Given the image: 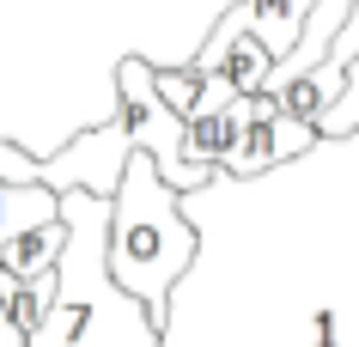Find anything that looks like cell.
Wrapping results in <instances>:
<instances>
[{
  "instance_id": "obj_11",
  "label": "cell",
  "mask_w": 359,
  "mask_h": 347,
  "mask_svg": "<svg viewBox=\"0 0 359 347\" xmlns=\"http://www.w3.org/2000/svg\"><path fill=\"white\" fill-rule=\"evenodd\" d=\"M317 135H323V140H347V135H359V55H353V67L341 74V97L317 116Z\"/></svg>"
},
{
  "instance_id": "obj_2",
  "label": "cell",
  "mask_w": 359,
  "mask_h": 347,
  "mask_svg": "<svg viewBox=\"0 0 359 347\" xmlns=\"http://www.w3.org/2000/svg\"><path fill=\"white\" fill-rule=\"evenodd\" d=\"M61 226L67 238L55 256V299L43 311V323L25 335V347H158V323L147 317V305H134L104 268L110 201L67 189Z\"/></svg>"
},
{
  "instance_id": "obj_7",
  "label": "cell",
  "mask_w": 359,
  "mask_h": 347,
  "mask_svg": "<svg viewBox=\"0 0 359 347\" xmlns=\"http://www.w3.org/2000/svg\"><path fill=\"white\" fill-rule=\"evenodd\" d=\"M311 6H317V0H238V6H226V19L238 25V31H250L274 61H286L299 49V37H304Z\"/></svg>"
},
{
  "instance_id": "obj_4",
  "label": "cell",
  "mask_w": 359,
  "mask_h": 347,
  "mask_svg": "<svg viewBox=\"0 0 359 347\" xmlns=\"http://www.w3.org/2000/svg\"><path fill=\"white\" fill-rule=\"evenodd\" d=\"M110 86H116V122H122V135H128V153H147L170 195L208 189L213 177L195 171V165H183V116L158 97V86H152V61L122 55Z\"/></svg>"
},
{
  "instance_id": "obj_6",
  "label": "cell",
  "mask_w": 359,
  "mask_h": 347,
  "mask_svg": "<svg viewBox=\"0 0 359 347\" xmlns=\"http://www.w3.org/2000/svg\"><path fill=\"white\" fill-rule=\"evenodd\" d=\"M274 116H280V104H274L268 92L231 104L238 135H231V153H226V165H219V177H262V171H274Z\"/></svg>"
},
{
  "instance_id": "obj_3",
  "label": "cell",
  "mask_w": 359,
  "mask_h": 347,
  "mask_svg": "<svg viewBox=\"0 0 359 347\" xmlns=\"http://www.w3.org/2000/svg\"><path fill=\"white\" fill-rule=\"evenodd\" d=\"M195 226L183 219V201L165 189L147 153H128L122 183L110 195V231H104V268L134 305H147L152 323H165L177 280L195 268Z\"/></svg>"
},
{
  "instance_id": "obj_13",
  "label": "cell",
  "mask_w": 359,
  "mask_h": 347,
  "mask_svg": "<svg viewBox=\"0 0 359 347\" xmlns=\"http://www.w3.org/2000/svg\"><path fill=\"white\" fill-rule=\"evenodd\" d=\"M311 147H317V128H304V122H292V116H274V165L311 153Z\"/></svg>"
},
{
  "instance_id": "obj_10",
  "label": "cell",
  "mask_w": 359,
  "mask_h": 347,
  "mask_svg": "<svg viewBox=\"0 0 359 347\" xmlns=\"http://www.w3.org/2000/svg\"><path fill=\"white\" fill-rule=\"evenodd\" d=\"M49 299H55V274H43V280H25V287L0 280V317L13 323V335H31V329L43 323Z\"/></svg>"
},
{
  "instance_id": "obj_8",
  "label": "cell",
  "mask_w": 359,
  "mask_h": 347,
  "mask_svg": "<svg viewBox=\"0 0 359 347\" xmlns=\"http://www.w3.org/2000/svg\"><path fill=\"white\" fill-rule=\"evenodd\" d=\"M61 238H67V226H37L25 231V238H13L6 250H0V280H13V287H25V280H43V274H55V256H61Z\"/></svg>"
},
{
  "instance_id": "obj_5",
  "label": "cell",
  "mask_w": 359,
  "mask_h": 347,
  "mask_svg": "<svg viewBox=\"0 0 359 347\" xmlns=\"http://www.w3.org/2000/svg\"><path fill=\"white\" fill-rule=\"evenodd\" d=\"M189 67H195V74L226 79L238 97H262V92H268V79H274V55H268V49L250 37V31H238L226 13L213 19V31L201 37V49H195Z\"/></svg>"
},
{
  "instance_id": "obj_12",
  "label": "cell",
  "mask_w": 359,
  "mask_h": 347,
  "mask_svg": "<svg viewBox=\"0 0 359 347\" xmlns=\"http://www.w3.org/2000/svg\"><path fill=\"white\" fill-rule=\"evenodd\" d=\"M152 86H158V97H165L170 110L189 122L195 104H201V86H208V79L195 74V67H152Z\"/></svg>"
},
{
  "instance_id": "obj_1",
  "label": "cell",
  "mask_w": 359,
  "mask_h": 347,
  "mask_svg": "<svg viewBox=\"0 0 359 347\" xmlns=\"http://www.w3.org/2000/svg\"><path fill=\"white\" fill-rule=\"evenodd\" d=\"M177 201L201 250L158 347H359V135Z\"/></svg>"
},
{
  "instance_id": "obj_9",
  "label": "cell",
  "mask_w": 359,
  "mask_h": 347,
  "mask_svg": "<svg viewBox=\"0 0 359 347\" xmlns=\"http://www.w3.org/2000/svg\"><path fill=\"white\" fill-rule=\"evenodd\" d=\"M55 219H61L55 189H13V183H0V250L37 226H55Z\"/></svg>"
}]
</instances>
